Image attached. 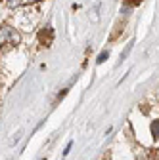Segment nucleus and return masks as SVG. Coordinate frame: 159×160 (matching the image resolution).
<instances>
[{
    "mask_svg": "<svg viewBox=\"0 0 159 160\" xmlns=\"http://www.w3.org/2000/svg\"><path fill=\"white\" fill-rule=\"evenodd\" d=\"M151 135H153L155 139H159V118L151 122Z\"/></svg>",
    "mask_w": 159,
    "mask_h": 160,
    "instance_id": "3",
    "label": "nucleus"
},
{
    "mask_svg": "<svg viewBox=\"0 0 159 160\" xmlns=\"http://www.w3.org/2000/svg\"><path fill=\"white\" fill-rule=\"evenodd\" d=\"M6 40H10V42H17L19 36L14 29L10 27H4V29H0V42H6Z\"/></svg>",
    "mask_w": 159,
    "mask_h": 160,
    "instance_id": "1",
    "label": "nucleus"
},
{
    "mask_svg": "<svg viewBox=\"0 0 159 160\" xmlns=\"http://www.w3.org/2000/svg\"><path fill=\"white\" fill-rule=\"evenodd\" d=\"M129 2H130L132 6H136V4H140V2H142V0H129Z\"/></svg>",
    "mask_w": 159,
    "mask_h": 160,
    "instance_id": "6",
    "label": "nucleus"
},
{
    "mask_svg": "<svg viewBox=\"0 0 159 160\" xmlns=\"http://www.w3.org/2000/svg\"><path fill=\"white\" fill-rule=\"evenodd\" d=\"M42 160H44V158H42Z\"/></svg>",
    "mask_w": 159,
    "mask_h": 160,
    "instance_id": "8",
    "label": "nucleus"
},
{
    "mask_svg": "<svg viewBox=\"0 0 159 160\" xmlns=\"http://www.w3.org/2000/svg\"><path fill=\"white\" fill-rule=\"evenodd\" d=\"M132 44H134V42H132V40H130V42L127 44V48H125V50L121 52V57H119V59H121V61H125V59H127V55L130 53V50H132ZM121 61H119V63H121Z\"/></svg>",
    "mask_w": 159,
    "mask_h": 160,
    "instance_id": "2",
    "label": "nucleus"
},
{
    "mask_svg": "<svg viewBox=\"0 0 159 160\" xmlns=\"http://www.w3.org/2000/svg\"><path fill=\"white\" fill-rule=\"evenodd\" d=\"M21 0H8V4H19Z\"/></svg>",
    "mask_w": 159,
    "mask_h": 160,
    "instance_id": "7",
    "label": "nucleus"
},
{
    "mask_svg": "<svg viewBox=\"0 0 159 160\" xmlns=\"http://www.w3.org/2000/svg\"><path fill=\"white\" fill-rule=\"evenodd\" d=\"M107 57H109V52H107V50H104V52H102L100 55H98V59H96V63H98V65H102V63L106 61Z\"/></svg>",
    "mask_w": 159,
    "mask_h": 160,
    "instance_id": "4",
    "label": "nucleus"
},
{
    "mask_svg": "<svg viewBox=\"0 0 159 160\" xmlns=\"http://www.w3.org/2000/svg\"><path fill=\"white\" fill-rule=\"evenodd\" d=\"M71 147H73V141H69V143H67V147H65V151H63V156H67V154L71 152Z\"/></svg>",
    "mask_w": 159,
    "mask_h": 160,
    "instance_id": "5",
    "label": "nucleus"
}]
</instances>
